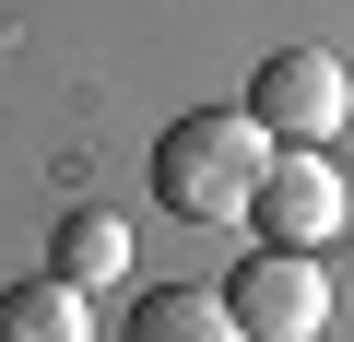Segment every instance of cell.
I'll return each mask as SVG.
<instances>
[{
    "mask_svg": "<svg viewBox=\"0 0 354 342\" xmlns=\"http://www.w3.org/2000/svg\"><path fill=\"white\" fill-rule=\"evenodd\" d=\"M342 213H354V189H342L330 153H272V165H260V201H248L260 248H330Z\"/></svg>",
    "mask_w": 354,
    "mask_h": 342,
    "instance_id": "cell-4",
    "label": "cell"
},
{
    "mask_svg": "<svg viewBox=\"0 0 354 342\" xmlns=\"http://www.w3.org/2000/svg\"><path fill=\"white\" fill-rule=\"evenodd\" d=\"M0 342H95L83 330V283H59V272L0 283Z\"/></svg>",
    "mask_w": 354,
    "mask_h": 342,
    "instance_id": "cell-6",
    "label": "cell"
},
{
    "mask_svg": "<svg viewBox=\"0 0 354 342\" xmlns=\"http://www.w3.org/2000/svg\"><path fill=\"white\" fill-rule=\"evenodd\" d=\"M225 307H236L248 342H319L330 330V272H319V248H248Z\"/></svg>",
    "mask_w": 354,
    "mask_h": 342,
    "instance_id": "cell-3",
    "label": "cell"
},
{
    "mask_svg": "<svg viewBox=\"0 0 354 342\" xmlns=\"http://www.w3.org/2000/svg\"><path fill=\"white\" fill-rule=\"evenodd\" d=\"M130 342H248V330H236L225 283H165V295L130 307Z\"/></svg>",
    "mask_w": 354,
    "mask_h": 342,
    "instance_id": "cell-5",
    "label": "cell"
},
{
    "mask_svg": "<svg viewBox=\"0 0 354 342\" xmlns=\"http://www.w3.org/2000/svg\"><path fill=\"white\" fill-rule=\"evenodd\" d=\"M248 118H260V142H283V153H319V142H342V118H354V83H342V59H330V48H283V59H260V83H248Z\"/></svg>",
    "mask_w": 354,
    "mask_h": 342,
    "instance_id": "cell-2",
    "label": "cell"
},
{
    "mask_svg": "<svg viewBox=\"0 0 354 342\" xmlns=\"http://www.w3.org/2000/svg\"><path fill=\"white\" fill-rule=\"evenodd\" d=\"M260 118L248 106H201V118H165V142H153V201L177 213V225H248V201H260Z\"/></svg>",
    "mask_w": 354,
    "mask_h": 342,
    "instance_id": "cell-1",
    "label": "cell"
},
{
    "mask_svg": "<svg viewBox=\"0 0 354 342\" xmlns=\"http://www.w3.org/2000/svg\"><path fill=\"white\" fill-rule=\"evenodd\" d=\"M48 272H59V283H118V272H130V225H118V213H59Z\"/></svg>",
    "mask_w": 354,
    "mask_h": 342,
    "instance_id": "cell-7",
    "label": "cell"
}]
</instances>
